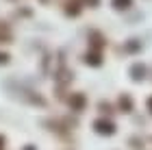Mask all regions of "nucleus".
<instances>
[{
  "instance_id": "1",
  "label": "nucleus",
  "mask_w": 152,
  "mask_h": 150,
  "mask_svg": "<svg viewBox=\"0 0 152 150\" xmlns=\"http://www.w3.org/2000/svg\"><path fill=\"white\" fill-rule=\"evenodd\" d=\"M94 128H96V133H100V135H113L115 133V124L109 122V120H96Z\"/></svg>"
},
{
  "instance_id": "2",
  "label": "nucleus",
  "mask_w": 152,
  "mask_h": 150,
  "mask_svg": "<svg viewBox=\"0 0 152 150\" xmlns=\"http://www.w3.org/2000/svg\"><path fill=\"white\" fill-rule=\"evenodd\" d=\"M128 74H130V78H133L135 83H139V80L146 78V65L143 63H133L130 70H128Z\"/></svg>"
},
{
  "instance_id": "3",
  "label": "nucleus",
  "mask_w": 152,
  "mask_h": 150,
  "mask_svg": "<svg viewBox=\"0 0 152 150\" xmlns=\"http://www.w3.org/2000/svg\"><path fill=\"white\" fill-rule=\"evenodd\" d=\"M83 61H85L87 65H94V67L102 65V57H100V52H85V57H83Z\"/></svg>"
},
{
  "instance_id": "4",
  "label": "nucleus",
  "mask_w": 152,
  "mask_h": 150,
  "mask_svg": "<svg viewBox=\"0 0 152 150\" xmlns=\"http://www.w3.org/2000/svg\"><path fill=\"white\" fill-rule=\"evenodd\" d=\"M80 2H83V0H70V2H67V7H65V13H67L70 18L80 15Z\"/></svg>"
},
{
  "instance_id": "5",
  "label": "nucleus",
  "mask_w": 152,
  "mask_h": 150,
  "mask_svg": "<svg viewBox=\"0 0 152 150\" xmlns=\"http://www.w3.org/2000/svg\"><path fill=\"white\" fill-rule=\"evenodd\" d=\"M139 50H141V42L137 37L128 39V42L124 44V52H128V54H135V52H139Z\"/></svg>"
},
{
  "instance_id": "6",
  "label": "nucleus",
  "mask_w": 152,
  "mask_h": 150,
  "mask_svg": "<svg viewBox=\"0 0 152 150\" xmlns=\"http://www.w3.org/2000/svg\"><path fill=\"white\" fill-rule=\"evenodd\" d=\"M70 107L74 109V111H80V109L85 107V96H83V94H72V98H70Z\"/></svg>"
},
{
  "instance_id": "7",
  "label": "nucleus",
  "mask_w": 152,
  "mask_h": 150,
  "mask_svg": "<svg viewBox=\"0 0 152 150\" xmlns=\"http://www.w3.org/2000/svg\"><path fill=\"white\" fill-rule=\"evenodd\" d=\"M89 42H91V46H94V48H96V52H98L100 48H102V46H104L107 42H104V39H102V35H100V33L98 31H94V33H89Z\"/></svg>"
},
{
  "instance_id": "8",
  "label": "nucleus",
  "mask_w": 152,
  "mask_h": 150,
  "mask_svg": "<svg viewBox=\"0 0 152 150\" xmlns=\"http://www.w3.org/2000/svg\"><path fill=\"white\" fill-rule=\"evenodd\" d=\"M120 109H122L124 113H130V111H133V98H130L128 94L120 96Z\"/></svg>"
},
{
  "instance_id": "9",
  "label": "nucleus",
  "mask_w": 152,
  "mask_h": 150,
  "mask_svg": "<svg viewBox=\"0 0 152 150\" xmlns=\"http://www.w3.org/2000/svg\"><path fill=\"white\" fill-rule=\"evenodd\" d=\"M111 7L115 11H126L133 7V0H111Z\"/></svg>"
},
{
  "instance_id": "10",
  "label": "nucleus",
  "mask_w": 152,
  "mask_h": 150,
  "mask_svg": "<svg viewBox=\"0 0 152 150\" xmlns=\"http://www.w3.org/2000/svg\"><path fill=\"white\" fill-rule=\"evenodd\" d=\"M2 35H4L7 39H11V31H9V26L0 22V39H2Z\"/></svg>"
},
{
  "instance_id": "11",
  "label": "nucleus",
  "mask_w": 152,
  "mask_h": 150,
  "mask_svg": "<svg viewBox=\"0 0 152 150\" xmlns=\"http://www.w3.org/2000/svg\"><path fill=\"white\" fill-rule=\"evenodd\" d=\"M9 54H7V52H0V65H4V63H9Z\"/></svg>"
},
{
  "instance_id": "12",
  "label": "nucleus",
  "mask_w": 152,
  "mask_h": 150,
  "mask_svg": "<svg viewBox=\"0 0 152 150\" xmlns=\"http://www.w3.org/2000/svg\"><path fill=\"white\" fill-rule=\"evenodd\" d=\"M85 4H89V7H98L100 4V0H83Z\"/></svg>"
},
{
  "instance_id": "13",
  "label": "nucleus",
  "mask_w": 152,
  "mask_h": 150,
  "mask_svg": "<svg viewBox=\"0 0 152 150\" xmlns=\"http://www.w3.org/2000/svg\"><path fill=\"white\" fill-rule=\"evenodd\" d=\"M148 111H150V113H152V96H150V98H148Z\"/></svg>"
},
{
  "instance_id": "14",
  "label": "nucleus",
  "mask_w": 152,
  "mask_h": 150,
  "mask_svg": "<svg viewBox=\"0 0 152 150\" xmlns=\"http://www.w3.org/2000/svg\"><path fill=\"white\" fill-rule=\"evenodd\" d=\"M44 2H46V0H44Z\"/></svg>"
}]
</instances>
